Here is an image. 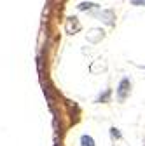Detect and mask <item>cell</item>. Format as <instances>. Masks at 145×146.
<instances>
[{
	"mask_svg": "<svg viewBox=\"0 0 145 146\" xmlns=\"http://www.w3.org/2000/svg\"><path fill=\"white\" fill-rule=\"evenodd\" d=\"M130 90H131V82H130V78H122L121 84H119V89H117V98H119V101H124L126 96L130 94Z\"/></svg>",
	"mask_w": 145,
	"mask_h": 146,
	"instance_id": "obj_1",
	"label": "cell"
},
{
	"mask_svg": "<svg viewBox=\"0 0 145 146\" xmlns=\"http://www.w3.org/2000/svg\"><path fill=\"white\" fill-rule=\"evenodd\" d=\"M79 30H81V23L77 21V17H68V19H66V31L70 35H74Z\"/></svg>",
	"mask_w": 145,
	"mask_h": 146,
	"instance_id": "obj_2",
	"label": "cell"
},
{
	"mask_svg": "<svg viewBox=\"0 0 145 146\" xmlns=\"http://www.w3.org/2000/svg\"><path fill=\"white\" fill-rule=\"evenodd\" d=\"M103 31L101 30H91V33L87 35V42H91V44H96V42H100L101 38H103Z\"/></svg>",
	"mask_w": 145,
	"mask_h": 146,
	"instance_id": "obj_3",
	"label": "cell"
},
{
	"mask_svg": "<svg viewBox=\"0 0 145 146\" xmlns=\"http://www.w3.org/2000/svg\"><path fill=\"white\" fill-rule=\"evenodd\" d=\"M98 16L101 17V19H103L107 25H112V23H114V21H112V19H114V14H112V11H105V12H100Z\"/></svg>",
	"mask_w": 145,
	"mask_h": 146,
	"instance_id": "obj_4",
	"label": "cell"
},
{
	"mask_svg": "<svg viewBox=\"0 0 145 146\" xmlns=\"http://www.w3.org/2000/svg\"><path fill=\"white\" fill-rule=\"evenodd\" d=\"M81 143H82V146H95L93 137H89V136H82L81 137Z\"/></svg>",
	"mask_w": 145,
	"mask_h": 146,
	"instance_id": "obj_5",
	"label": "cell"
},
{
	"mask_svg": "<svg viewBox=\"0 0 145 146\" xmlns=\"http://www.w3.org/2000/svg\"><path fill=\"white\" fill-rule=\"evenodd\" d=\"M108 98H110V90H107L103 96H100L98 98V103H105V101H108Z\"/></svg>",
	"mask_w": 145,
	"mask_h": 146,
	"instance_id": "obj_6",
	"label": "cell"
},
{
	"mask_svg": "<svg viewBox=\"0 0 145 146\" xmlns=\"http://www.w3.org/2000/svg\"><path fill=\"white\" fill-rule=\"evenodd\" d=\"M93 7H96V5H95V4H86V2L79 5V9H81V11H86V9H93Z\"/></svg>",
	"mask_w": 145,
	"mask_h": 146,
	"instance_id": "obj_7",
	"label": "cell"
},
{
	"mask_svg": "<svg viewBox=\"0 0 145 146\" xmlns=\"http://www.w3.org/2000/svg\"><path fill=\"white\" fill-rule=\"evenodd\" d=\"M133 5H145V0H131Z\"/></svg>",
	"mask_w": 145,
	"mask_h": 146,
	"instance_id": "obj_8",
	"label": "cell"
},
{
	"mask_svg": "<svg viewBox=\"0 0 145 146\" xmlns=\"http://www.w3.org/2000/svg\"><path fill=\"white\" fill-rule=\"evenodd\" d=\"M112 136H114V137H121V134L117 132V129H112Z\"/></svg>",
	"mask_w": 145,
	"mask_h": 146,
	"instance_id": "obj_9",
	"label": "cell"
}]
</instances>
